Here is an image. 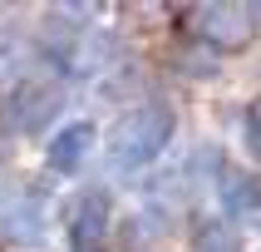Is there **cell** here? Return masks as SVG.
Here are the masks:
<instances>
[{
  "mask_svg": "<svg viewBox=\"0 0 261 252\" xmlns=\"http://www.w3.org/2000/svg\"><path fill=\"white\" fill-rule=\"evenodd\" d=\"M192 30H197L202 44L232 55V50H247V44H251V35H256V15H251V5H197Z\"/></svg>",
  "mask_w": 261,
  "mask_h": 252,
  "instance_id": "3",
  "label": "cell"
},
{
  "mask_svg": "<svg viewBox=\"0 0 261 252\" xmlns=\"http://www.w3.org/2000/svg\"><path fill=\"white\" fill-rule=\"evenodd\" d=\"M247 148H251V158L261 163V99L247 104Z\"/></svg>",
  "mask_w": 261,
  "mask_h": 252,
  "instance_id": "8",
  "label": "cell"
},
{
  "mask_svg": "<svg viewBox=\"0 0 261 252\" xmlns=\"http://www.w3.org/2000/svg\"><path fill=\"white\" fill-rule=\"evenodd\" d=\"M64 109V84H49V79H25L15 84L0 104V119L5 129L15 133H40L44 124H55V114Z\"/></svg>",
  "mask_w": 261,
  "mask_h": 252,
  "instance_id": "2",
  "label": "cell"
},
{
  "mask_svg": "<svg viewBox=\"0 0 261 252\" xmlns=\"http://www.w3.org/2000/svg\"><path fill=\"white\" fill-rule=\"evenodd\" d=\"M192 247L197 252H237V233L227 222H217V218H202L192 227Z\"/></svg>",
  "mask_w": 261,
  "mask_h": 252,
  "instance_id": "7",
  "label": "cell"
},
{
  "mask_svg": "<svg viewBox=\"0 0 261 252\" xmlns=\"http://www.w3.org/2000/svg\"><path fill=\"white\" fill-rule=\"evenodd\" d=\"M109 218H114V198L103 188H84L64 213V227H69L74 252H99L103 233H109Z\"/></svg>",
  "mask_w": 261,
  "mask_h": 252,
  "instance_id": "4",
  "label": "cell"
},
{
  "mask_svg": "<svg viewBox=\"0 0 261 252\" xmlns=\"http://www.w3.org/2000/svg\"><path fill=\"white\" fill-rule=\"evenodd\" d=\"M222 208H227L237 222L256 218L261 213V183L256 178H227V183H222Z\"/></svg>",
  "mask_w": 261,
  "mask_h": 252,
  "instance_id": "6",
  "label": "cell"
},
{
  "mask_svg": "<svg viewBox=\"0 0 261 252\" xmlns=\"http://www.w3.org/2000/svg\"><path fill=\"white\" fill-rule=\"evenodd\" d=\"M168 139H173V114H168L163 104H138L114 129L109 153H114L118 168H143V163H153L163 148H168Z\"/></svg>",
  "mask_w": 261,
  "mask_h": 252,
  "instance_id": "1",
  "label": "cell"
},
{
  "mask_svg": "<svg viewBox=\"0 0 261 252\" xmlns=\"http://www.w3.org/2000/svg\"><path fill=\"white\" fill-rule=\"evenodd\" d=\"M89 148H94V124L59 129V139L49 144V168H55V173H74V168L89 158Z\"/></svg>",
  "mask_w": 261,
  "mask_h": 252,
  "instance_id": "5",
  "label": "cell"
}]
</instances>
